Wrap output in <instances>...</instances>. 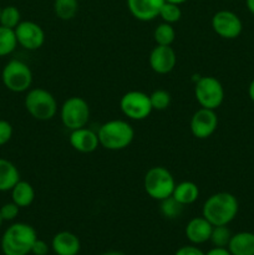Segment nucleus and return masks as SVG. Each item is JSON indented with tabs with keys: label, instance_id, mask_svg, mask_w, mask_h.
<instances>
[{
	"label": "nucleus",
	"instance_id": "ddd939ff",
	"mask_svg": "<svg viewBox=\"0 0 254 255\" xmlns=\"http://www.w3.org/2000/svg\"><path fill=\"white\" fill-rule=\"evenodd\" d=\"M149 66L156 74L166 75L174 69L177 64V56L171 46L156 45L152 49L148 57Z\"/></svg>",
	"mask_w": 254,
	"mask_h": 255
},
{
	"label": "nucleus",
	"instance_id": "0eeeda50",
	"mask_svg": "<svg viewBox=\"0 0 254 255\" xmlns=\"http://www.w3.org/2000/svg\"><path fill=\"white\" fill-rule=\"evenodd\" d=\"M194 96L201 107L217 110L224 101V87L216 77L203 76L196 82Z\"/></svg>",
	"mask_w": 254,
	"mask_h": 255
},
{
	"label": "nucleus",
	"instance_id": "e433bc0d",
	"mask_svg": "<svg viewBox=\"0 0 254 255\" xmlns=\"http://www.w3.org/2000/svg\"><path fill=\"white\" fill-rule=\"evenodd\" d=\"M101 255H125V254L121 253V252L110 251V252H106V253H104V254H101Z\"/></svg>",
	"mask_w": 254,
	"mask_h": 255
},
{
	"label": "nucleus",
	"instance_id": "72a5a7b5",
	"mask_svg": "<svg viewBox=\"0 0 254 255\" xmlns=\"http://www.w3.org/2000/svg\"><path fill=\"white\" fill-rule=\"evenodd\" d=\"M206 255H232L228 248H222V247H214L211 251L207 252Z\"/></svg>",
	"mask_w": 254,
	"mask_h": 255
},
{
	"label": "nucleus",
	"instance_id": "a19ab883",
	"mask_svg": "<svg viewBox=\"0 0 254 255\" xmlns=\"http://www.w3.org/2000/svg\"><path fill=\"white\" fill-rule=\"evenodd\" d=\"M79 1H82V0H79Z\"/></svg>",
	"mask_w": 254,
	"mask_h": 255
},
{
	"label": "nucleus",
	"instance_id": "412c9836",
	"mask_svg": "<svg viewBox=\"0 0 254 255\" xmlns=\"http://www.w3.org/2000/svg\"><path fill=\"white\" fill-rule=\"evenodd\" d=\"M11 201L15 204L20 207V208H26L32 204L35 199V189L29 182L21 181L20 179L11 191Z\"/></svg>",
	"mask_w": 254,
	"mask_h": 255
},
{
	"label": "nucleus",
	"instance_id": "4be33fe9",
	"mask_svg": "<svg viewBox=\"0 0 254 255\" xmlns=\"http://www.w3.org/2000/svg\"><path fill=\"white\" fill-rule=\"evenodd\" d=\"M77 11H79V0H54V12L59 19H74Z\"/></svg>",
	"mask_w": 254,
	"mask_h": 255
},
{
	"label": "nucleus",
	"instance_id": "bb28decb",
	"mask_svg": "<svg viewBox=\"0 0 254 255\" xmlns=\"http://www.w3.org/2000/svg\"><path fill=\"white\" fill-rule=\"evenodd\" d=\"M232 232L231 229L227 226H216L212 229L211 239L209 241L212 242L214 247H222V248H227L231 242L232 238Z\"/></svg>",
	"mask_w": 254,
	"mask_h": 255
},
{
	"label": "nucleus",
	"instance_id": "a211bd4d",
	"mask_svg": "<svg viewBox=\"0 0 254 255\" xmlns=\"http://www.w3.org/2000/svg\"><path fill=\"white\" fill-rule=\"evenodd\" d=\"M227 248L232 255H254V233L239 232L233 234Z\"/></svg>",
	"mask_w": 254,
	"mask_h": 255
},
{
	"label": "nucleus",
	"instance_id": "4c0bfd02",
	"mask_svg": "<svg viewBox=\"0 0 254 255\" xmlns=\"http://www.w3.org/2000/svg\"><path fill=\"white\" fill-rule=\"evenodd\" d=\"M166 1L173 2V4H177V5H181V4H183V2H186L187 0H166Z\"/></svg>",
	"mask_w": 254,
	"mask_h": 255
},
{
	"label": "nucleus",
	"instance_id": "f704fd0d",
	"mask_svg": "<svg viewBox=\"0 0 254 255\" xmlns=\"http://www.w3.org/2000/svg\"><path fill=\"white\" fill-rule=\"evenodd\" d=\"M248 95H249V99L254 102V79L252 80V82L249 84L248 87Z\"/></svg>",
	"mask_w": 254,
	"mask_h": 255
},
{
	"label": "nucleus",
	"instance_id": "6ab92c4d",
	"mask_svg": "<svg viewBox=\"0 0 254 255\" xmlns=\"http://www.w3.org/2000/svg\"><path fill=\"white\" fill-rule=\"evenodd\" d=\"M20 181V173L16 166L9 159L0 158V192L11 191Z\"/></svg>",
	"mask_w": 254,
	"mask_h": 255
},
{
	"label": "nucleus",
	"instance_id": "7c9ffc66",
	"mask_svg": "<svg viewBox=\"0 0 254 255\" xmlns=\"http://www.w3.org/2000/svg\"><path fill=\"white\" fill-rule=\"evenodd\" d=\"M12 132L14 129H12L11 124L6 120H0V147L6 144L11 139Z\"/></svg>",
	"mask_w": 254,
	"mask_h": 255
},
{
	"label": "nucleus",
	"instance_id": "c756f323",
	"mask_svg": "<svg viewBox=\"0 0 254 255\" xmlns=\"http://www.w3.org/2000/svg\"><path fill=\"white\" fill-rule=\"evenodd\" d=\"M19 211L20 207L11 201L9 202V203H5L0 207V216H1L2 221H14V219L19 216Z\"/></svg>",
	"mask_w": 254,
	"mask_h": 255
},
{
	"label": "nucleus",
	"instance_id": "4468645a",
	"mask_svg": "<svg viewBox=\"0 0 254 255\" xmlns=\"http://www.w3.org/2000/svg\"><path fill=\"white\" fill-rule=\"evenodd\" d=\"M164 1L166 0H126L131 15L139 21L156 19Z\"/></svg>",
	"mask_w": 254,
	"mask_h": 255
},
{
	"label": "nucleus",
	"instance_id": "39448f33",
	"mask_svg": "<svg viewBox=\"0 0 254 255\" xmlns=\"http://www.w3.org/2000/svg\"><path fill=\"white\" fill-rule=\"evenodd\" d=\"M174 186V177L168 169L162 166L152 167L144 174V191L154 201H162L167 197H171Z\"/></svg>",
	"mask_w": 254,
	"mask_h": 255
},
{
	"label": "nucleus",
	"instance_id": "423d86ee",
	"mask_svg": "<svg viewBox=\"0 0 254 255\" xmlns=\"http://www.w3.org/2000/svg\"><path fill=\"white\" fill-rule=\"evenodd\" d=\"M1 80L9 91L16 94L29 91L32 84L31 69L20 60H10L2 69Z\"/></svg>",
	"mask_w": 254,
	"mask_h": 255
},
{
	"label": "nucleus",
	"instance_id": "20e7f679",
	"mask_svg": "<svg viewBox=\"0 0 254 255\" xmlns=\"http://www.w3.org/2000/svg\"><path fill=\"white\" fill-rule=\"evenodd\" d=\"M25 109L32 119L37 121H49L56 115L57 102L51 92L36 87L27 91L25 96Z\"/></svg>",
	"mask_w": 254,
	"mask_h": 255
},
{
	"label": "nucleus",
	"instance_id": "ea45409f",
	"mask_svg": "<svg viewBox=\"0 0 254 255\" xmlns=\"http://www.w3.org/2000/svg\"><path fill=\"white\" fill-rule=\"evenodd\" d=\"M0 12H1V7H0Z\"/></svg>",
	"mask_w": 254,
	"mask_h": 255
},
{
	"label": "nucleus",
	"instance_id": "1a4fd4ad",
	"mask_svg": "<svg viewBox=\"0 0 254 255\" xmlns=\"http://www.w3.org/2000/svg\"><path fill=\"white\" fill-rule=\"evenodd\" d=\"M120 109L122 114L133 121L146 120L153 111L149 100V95L142 91L132 90L126 92L120 100Z\"/></svg>",
	"mask_w": 254,
	"mask_h": 255
},
{
	"label": "nucleus",
	"instance_id": "dca6fc26",
	"mask_svg": "<svg viewBox=\"0 0 254 255\" xmlns=\"http://www.w3.org/2000/svg\"><path fill=\"white\" fill-rule=\"evenodd\" d=\"M213 226L202 217H196L191 219L186 226V237L193 246L203 244L211 239Z\"/></svg>",
	"mask_w": 254,
	"mask_h": 255
},
{
	"label": "nucleus",
	"instance_id": "a878e982",
	"mask_svg": "<svg viewBox=\"0 0 254 255\" xmlns=\"http://www.w3.org/2000/svg\"><path fill=\"white\" fill-rule=\"evenodd\" d=\"M161 206H159V209H161V213L164 218L167 219H174L178 218L181 216L182 211H183V207L179 202H177L173 197H167V198L162 199Z\"/></svg>",
	"mask_w": 254,
	"mask_h": 255
},
{
	"label": "nucleus",
	"instance_id": "7ed1b4c3",
	"mask_svg": "<svg viewBox=\"0 0 254 255\" xmlns=\"http://www.w3.org/2000/svg\"><path fill=\"white\" fill-rule=\"evenodd\" d=\"M36 239V231L30 224L14 223L2 234L1 251L4 255H27Z\"/></svg>",
	"mask_w": 254,
	"mask_h": 255
},
{
	"label": "nucleus",
	"instance_id": "9b49d317",
	"mask_svg": "<svg viewBox=\"0 0 254 255\" xmlns=\"http://www.w3.org/2000/svg\"><path fill=\"white\" fill-rule=\"evenodd\" d=\"M15 36H16L17 45L24 49L34 51L40 49L45 42L44 29L39 24L34 21H21L14 29Z\"/></svg>",
	"mask_w": 254,
	"mask_h": 255
},
{
	"label": "nucleus",
	"instance_id": "f257e3e1",
	"mask_svg": "<svg viewBox=\"0 0 254 255\" xmlns=\"http://www.w3.org/2000/svg\"><path fill=\"white\" fill-rule=\"evenodd\" d=\"M239 211L238 199L228 192H218L206 199L202 208V216L213 227L228 226Z\"/></svg>",
	"mask_w": 254,
	"mask_h": 255
},
{
	"label": "nucleus",
	"instance_id": "c9c22d12",
	"mask_svg": "<svg viewBox=\"0 0 254 255\" xmlns=\"http://www.w3.org/2000/svg\"><path fill=\"white\" fill-rule=\"evenodd\" d=\"M246 5L247 9L249 10V12L254 15V0H246Z\"/></svg>",
	"mask_w": 254,
	"mask_h": 255
},
{
	"label": "nucleus",
	"instance_id": "b1692460",
	"mask_svg": "<svg viewBox=\"0 0 254 255\" xmlns=\"http://www.w3.org/2000/svg\"><path fill=\"white\" fill-rule=\"evenodd\" d=\"M154 41L156 45H162V46H171L176 39V30L173 25L168 22H161L158 26L154 29L153 32Z\"/></svg>",
	"mask_w": 254,
	"mask_h": 255
},
{
	"label": "nucleus",
	"instance_id": "cd10ccee",
	"mask_svg": "<svg viewBox=\"0 0 254 255\" xmlns=\"http://www.w3.org/2000/svg\"><path fill=\"white\" fill-rule=\"evenodd\" d=\"M158 16L163 20V22H168V24H174V22L179 21L182 17V10L179 5L173 4V2L164 1L162 5L161 10H159Z\"/></svg>",
	"mask_w": 254,
	"mask_h": 255
},
{
	"label": "nucleus",
	"instance_id": "9d476101",
	"mask_svg": "<svg viewBox=\"0 0 254 255\" xmlns=\"http://www.w3.org/2000/svg\"><path fill=\"white\" fill-rule=\"evenodd\" d=\"M212 29L218 36L227 40L237 39L242 34L243 22L236 12L231 10H219L212 16Z\"/></svg>",
	"mask_w": 254,
	"mask_h": 255
},
{
	"label": "nucleus",
	"instance_id": "2f4dec72",
	"mask_svg": "<svg viewBox=\"0 0 254 255\" xmlns=\"http://www.w3.org/2000/svg\"><path fill=\"white\" fill-rule=\"evenodd\" d=\"M49 253V246L45 241H41V239L37 238L35 241V243L32 244L31 248V254L34 255H47Z\"/></svg>",
	"mask_w": 254,
	"mask_h": 255
},
{
	"label": "nucleus",
	"instance_id": "aec40b11",
	"mask_svg": "<svg viewBox=\"0 0 254 255\" xmlns=\"http://www.w3.org/2000/svg\"><path fill=\"white\" fill-rule=\"evenodd\" d=\"M172 197L182 206H189L198 199L199 188L194 182L183 181L174 186Z\"/></svg>",
	"mask_w": 254,
	"mask_h": 255
},
{
	"label": "nucleus",
	"instance_id": "58836bf2",
	"mask_svg": "<svg viewBox=\"0 0 254 255\" xmlns=\"http://www.w3.org/2000/svg\"><path fill=\"white\" fill-rule=\"evenodd\" d=\"M2 222H4V221H2V218H1V216H0V227H1V224H2Z\"/></svg>",
	"mask_w": 254,
	"mask_h": 255
},
{
	"label": "nucleus",
	"instance_id": "f03ea898",
	"mask_svg": "<svg viewBox=\"0 0 254 255\" xmlns=\"http://www.w3.org/2000/svg\"><path fill=\"white\" fill-rule=\"evenodd\" d=\"M100 146L109 151L127 148L134 138V129L124 120H110L100 126L97 131Z\"/></svg>",
	"mask_w": 254,
	"mask_h": 255
},
{
	"label": "nucleus",
	"instance_id": "f3484780",
	"mask_svg": "<svg viewBox=\"0 0 254 255\" xmlns=\"http://www.w3.org/2000/svg\"><path fill=\"white\" fill-rule=\"evenodd\" d=\"M51 248L56 255H77L81 249V243L76 234L64 231L55 234Z\"/></svg>",
	"mask_w": 254,
	"mask_h": 255
},
{
	"label": "nucleus",
	"instance_id": "c85d7f7f",
	"mask_svg": "<svg viewBox=\"0 0 254 255\" xmlns=\"http://www.w3.org/2000/svg\"><path fill=\"white\" fill-rule=\"evenodd\" d=\"M149 100H151L152 109L157 110V111H164L171 105V95L166 90H154L151 95H149Z\"/></svg>",
	"mask_w": 254,
	"mask_h": 255
},
{
	"label": "nucleus",
	"instance_id": "393cba45",
	"mask_svg": "<svg viewBox=\"0 0 254 255\" xmlns=\"http://www.w3.org/2000/svg\"><path fill=\"white\" fill-rule=\"evenodd\" d=\"M20 22H21V15L16 6L7 5V6L1 7V12H0V25L1 26L15 29Z\"/></svg>",
	"mask_w": 254,
	"mask_h": 255
},
{
	"label": "nucleus",
	"instance_id": "2eb2a0df",
	"mask_svg": "<svg viewBox=\"0 0 254 255\" xmlns=\"http://www.w3.org/2000/svg\"><path fill=\"white\" fill-rule=\"evenodd\" d=\"M69 142L75 151L80 153H91L100 146L99 136L96 132L87 128L86 126L71 131L69 137Z\"/></svg>",
	"mask_w": 254,
	"mask_h": 255
},
{
	"label": "nucleus",
	"instance_id": "6e6552de",
	"mask_svg": "<svg viewBox=\"0 0 254 255\" xmlns=\"http://www.w3.org/2000/svg\"><path fill=\"white\" fill-rule=\"evenodd\" d=\"M60 119L62 125L70 131L81 128L90 120V106L82 97H69L60 109Z\"/></svg>",
	"mask_w": 254,
	"mask_h": 255
},
{
	"label": "nucleus",
	"instance_id": "f8f14e48",
	"mask_svg": "<svg viewBox=\"0 0 254 255\" xmlns=\"http://www.w3.org/2000/svg\"><path fill=\"white\" fill-rule=\"evenodd\" d=\"M218 127V116L216 110L201 107L193 114L191 119V132L196 138H209Z\"/></svg>",
	"mask_w": 254,
	"mask_h": 255
},
{
	"label": "nucleus",
	"instance_id": "473e14b6",
	"mask_svg": "<svg viewBox=\"0 0 254 255\" xmlns=\"http://www.w3.org/2000/svg\"><path fill=\"white\" fill-rule=\"evenodd\" d=\"M174 255H206L196 246H184L179 248Z\"/></svg>",
	"mask_w": 254,
	"mask_h": 255
},
{
	"label": "nucleus",
	"instance_id": "5701e85b",
	"mask_svg": "<svg viewBox=\"0 0 254 255\" xmlns=\"http://www.w3.org/2000/svg\"><path fill=\"white\" fill-rule=\"evenodd\" d=\"M17 46V40L14 29L0 25V57L11 54Z\"/></svg>",
	"mask_w": 254,
	"mask_h": 255
}]
</instances>
